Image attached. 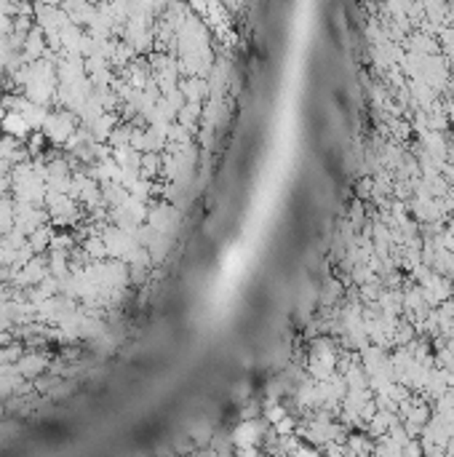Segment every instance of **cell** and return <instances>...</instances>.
<instances>
[{
    "mask_svg": "<svg viewBox=\"0 0 454 457\" xmlns=\"http://www.w3.org/2000/svg\"><path fill=\"white\" fill-rule=\"evenodd\" d=\"M45 131H48V137H54L57 142H64V139L73 134V123L67 121L64 115H59V118H48V121H45Z\"/></svg>",
    "mask_w": 454,
    "mask_h": 457,
    "instance_id": "cell-1",
    "label": "cell"
},
{
    "mask_svg": "<svg viewBox=\"0 0 454 457\" xmlns=\"http://www.w3.org/2000/svg\"><path fill=\"white\" fill-rule=\"evenodd\" d=\"M3 129H6L8 134H16V137H24V134H27V129H30V123L24 121L22 115H8V118L3 121Z\"/></svg>",
    "mask_w": 454,
    "mask_h": 457,
    "instance_id": "cell-2",
    "label": "cell"
}]
</instances>
